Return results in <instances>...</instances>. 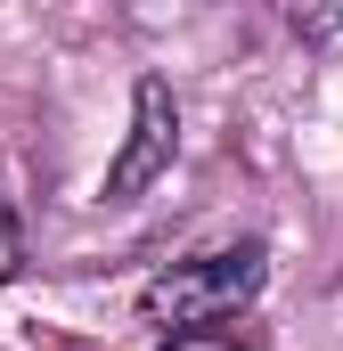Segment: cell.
Listing matches in <instances>:
<instances>
[{
    "label": "cell",
    "instance_id": "obj_1",
    "mask_svg": "<svg viewBox=\"0 0 343 351\" xmlns=\"http://www.w3.org/2000/svg\"><path fill=\"white\" fill-rule=\"evenodd\" d=\"M261 278H270V254H261L254 237H246V245H213V254H188V262H172L164 278H147L139 311H147L156 327L213 335L221 319H237V311L261 294Z\"/></svg>",
    "mask_w": 343,
    "mask_h": 351
},
{
    "label": "cell",
    "instance_id": "obj_2",
    "mask_svg": "<svg viewBox=\"0 0 343 351\" xmlns=\"http://www.w3.org/2000/svg\"><path fill=\"white\" fill-rule=\"evenodd\" d=\"M172 139H180L172 82H164V74H139V90H131V139H123V156H115V172H106V196L131 204V196L172 164Z\"/></svg>",
    "mask_w": 343,
    "mask_h": 351
},
{
    "label": "cell",
    "instance_id": "obj_3",
    "mask_svg": "<svg viewBox=\"0 0 343 351\" xmlns=\"http://www.w3.org/2000/svg\"><path fill=\"white\" fill-rule=\"evenodd\" d=\"M286 25L311 33V41H343V16H319V8H286Z\"/></svg>",
    "mask_w": 343,
    "mask_h": 351
},
{
    "label": "cell",
    "instance_id": "obj_4",
    "mask_svg": "<svg viewBox=\"0 0 343 351\" xmlns=\"http://www.w3.org/2000/svg\"><path fill=\"white\" fill-rule=\"evenodd\" d=\"M16 262H25V245H16V213L0 196V278H16Z\"/></svg>",
    "mask_w": 343,
    "mask_h": 351
},
{
    "label": "cell",
    "instance_id": "obj_5",
    "mask_svg": "<svg viewBox=\"0 0 343 351\" xmlns=\"http://www.w3.org/2000/svg\"><path fill=\"white\" fill-rule=\"evenodd\" d=\"M164 351H246V343H237V335H221V327H213V335H172Z\"/></svg>",
    "mask_w": 343,
    "mask_h": 351
}]
</instances>
